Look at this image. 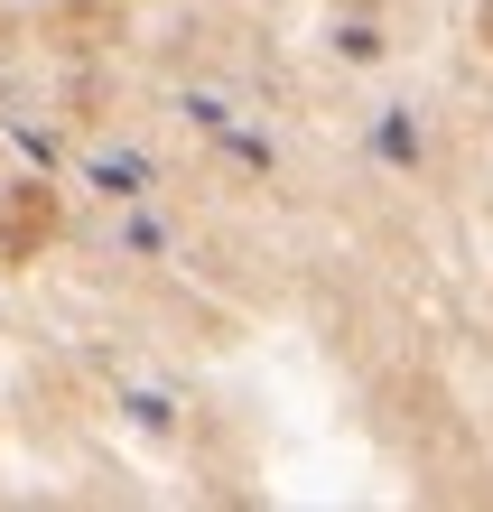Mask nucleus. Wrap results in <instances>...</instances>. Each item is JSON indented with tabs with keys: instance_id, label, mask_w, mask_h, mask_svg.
<instances>
[{
	"instance_id": "1",
	"label": "nucleus",
	"mask_w": 493,
	"mask_h": 512,
	"mask_svg": "<svg viewBox=\"0 0 493 512\" xmlns=\"http://www.w3.org/2000/svg\"><path fill=\"white\" fill-rule=\"evenodd\" d=\"M56 224H66L56 187H47V177H19V187L0 196V261H38L56 243Z\"/></svg>"
},
{
	"instance_id": "2",
	"label": "nucleus",
	"mask_w": 493,
	"mask_h": 512,
	"mask_svg": "<svg viewBox=\"0 0 493 512\" xmlns=\"http://www.w3.org/2000/svg\"><path fill=\"white\" fill-rule=\"evenodd\" d=\"M475 38H484V56H493V0H484V10H475Z\"/></svg>"
}]
</instances>
